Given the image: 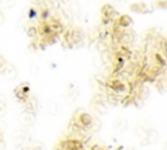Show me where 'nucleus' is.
<instances>
[{"instance_id":"1","label":"nucleus","mask_w":167,"mask_h":150,"mask_svg":"<svg viewBox=\"0 0 167 150\" xmlns=\"http://www.w3.org/2000/svg\"><path fill=\"white\" fill-rule=\"evenodd\" d=\"M35 16H37V11H35L34 8H31L29 11V18H35Z\"/></svg>"}]
</instances>
